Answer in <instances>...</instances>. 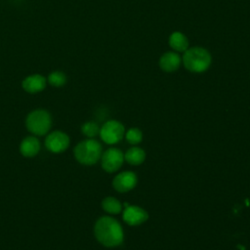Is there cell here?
I'll return each instance as SVG.
<instances>
[{
    "instance_id": "4fadbf2b",
    "label": "cell",
    "mask_w": 250,
    "mask_h": 250,
    "mask_svg": "<svg viewBox=\"0 0 250 250\" xmlns=\"http://www.w3.org/2000/svg\"><path fill=\"white\" fill-rule=\"evenodd\" d=\"M169 46L174 52L184 53L189 48V43L188 37L181 31H174L170 34L168 39Z\"/></svg>"
},
{
    "instance_id": "6da1fadb",
    "label": "cell",
    "mask_w": 250,
    "mask_h": 250,
    "mask_svg": "<svg viewBox=\"0 0 250 250\" xmlns=\"http://www.w3.org/2000/svg\"><path fill=\"white\" fill-rule=\"evenodd\" d=\"M97 240L105 247L119 246L124 239V232L117 220L109 216L101 217L94 226Z\"/></svg>"
},
{
    "instance_id": "52a82bcc",
    "label": "cell",
    "mask_w": 250,
    "mask_h": 250,
    "mask_svg": "<svg viewBox=\"0 0 250 250\" xmlns=\"http://www.w3.org/2000/svg\"><path fill=\"white\" fill-rule=\"evenodd\" d=\"M69 137L62 131H54L45 139L46 148L53 153L63 152L69 146Z\"/></svg>"
},
{
    "instance_id": "e0dca14e",
    "label": "cell",
    "mask_w": 250,
    "mask_h": 250,
    "mask_svg": "<svg viewBox=\"0 0 250 250\" xmlns=\"http://www.w3.org/2000/svg\"><path fill=\"white\" fill-rule=\"evenodd\" d=\"M125 138L130 145L136 146L143 140V133L139 128L132 127L125 133Z\"/></svg>"
},
{
    "instance_id": "8fae6325",
    "label": "cell",
    "mask_w": 250,
    "mask_h": 250,
    "mask_svg": "<svg viewBox=\"0 0 250 250\" xmlns=\"http://www.w3.org/2000/svg\"><path fill=\"white\" fill-rule=\"evenodd\" d=\"M47 80L41 74H33L25 77L21 83L23 90L30 94L41 92L46 87Z\"/></svg>"
},
{
    "instance_id": "7a4b0ae2",
    "label": "cell",
    "mask_w": 250,
    "mask_h": 250,
    "mask_svg": "<svg viewBox=\"0 0 250 250\" xmlns=\"http://www.w3.org/2000/svg\"><path fill=\"white\" fill-rule=\"evenodd\" d=\"M182 62L186 69L193 73L205 72L211 65L212 57L203 47H191L184 52Z\"/></svg>"
},
{
    "instance_id": "2e32d148",
    "label": "cell",
    "mask_w": 250,
    "mask_h": 250,
    "mask_svg": "<svg viewBox=\"0 0 250 250\" xmlns=\"http://www.w3.org/2000/svg\"><path fill=\"white\" fill-rule=\"evenodd\" d=\"M100 127L96 122L93 121H88L85 122L82 126H81V132L84 136L90 138V139H94L97 135L100 134Z\"/></svg>"
},
{
    "instance_id": "7c38bea8",
    "label": "cell",
    "mask_w": 250,
    "mask_h": 250,
    "mask_svg": "<svg viewBox=\"0 0 250 250\" xmlns=\"http://www.w3.org/2000/svg\"><path fill=\"white\" fill-rule=\"evenodd\" d=\"M40 150V142L35 136L25 137L20 145V152L24 157H33Z\"/></svg>"
},
{
    "instance_id": "5b68a950",
    "label": "cell",
    "mask_w": 250,
    "mask_h": 250,
    "mask_svg": "<svg viewBox=\"0 0 250 250\" xmlns=\"http://www.w3.org/2000/svg\"><path fill=\"white\" fill-rule=\"evenodd\" d=\"M99 135L105 144L114 145L123 139L125 128L123 124L117 120H108L102 126Z\"/></svg>"
},
{
    "instance_id": "30bf717a",
    "label": "cell",
    "mask_w": 250,
    "mask_h": 250,
    "mask_svg": "<svg viewBox=\"0 0 250 250\" xmlns=\"http://www.w3.org/2000/svg\"><path fill=\"white\" fill-rule=\"evenodd\" d=\"M182 63V57L174 51L164 53L158 62V65L164 72H174L179 69Z\"/></svg>"
},
{
    "instance_id": "ba28073f",
    "label": "cell",
    "mask_w": 250,
    "mask_h": 250,
    "mask_svg": "<svg viewBox=\"0 0 250 250\" xmlns=\"http://www.w3.org/2000/svg\"><path fill=\"white\" fill-rule=\"evenodd\" d=\"M138 183L137 175L132 171H124L116 175L112 180L113 188L121 193L132 190Z\"/></svg>"
},
{
    "instance_id": "277c9868",
    "label": "cell",
    "mask_w": 250,
    "mask_h": 250,
    "mask_svg": "<svg viewBox=\"0 0 250 250\" xmlns=\"http://www.w3.org/2000/svg\"><path fill=\"white\" fill-rule=\"evenodd\" d=\"M25 126L34 136L46 135L52 126V116L45 109H35L27 114Z\"/></svg>"
},
{
    "instance_id": "8992f818",
    "label": "cell",
    "mask_w": 250,
    "mask_h": 250,
    "mask_svg": "<svg viewBox=\"0 0 250 250\" xmlns=\"http://www.w3.org/2000/svg\"><path fill=\"white\" fill-rule=\"evenodd\" d=\"M124 153L116 147H110L104 151L101 156V163L102 167L105 172L113 173L121 166L124 162Z\"/></svg>"
},
{
    "instance_id": "9a60e30c",
    "label": "cell",
    "mask_w": 250,
    "mask_h": 250,
    "mask_svg": "<svg viewBox=\"0 0 250 250\" xmlns=\"http://www.w3.org/2000/svg\"><path fill=\"white\" fill-rule=\"evenodd\" d=\"M122 207V203L113 196H107L102 201V208L108 214H119Z\"/></svg>"
},
{
    "instance_id": "ac0fdd59",
    "label": "cell",
    "mask_w": 250,
    "mask_h": 250,
    "mask_svg": "<svg viewBox=\"0 0 250 250\" xmlns=\"http://www.w3.org/2000/svg\"><path fill=\"white\" fill-rule=\"evenodd\" d=\"M48 82L54 87L63 86L66 82V76L62 71H53L48 76Z\"/></svg>"
},
{
    "instance_id": "3957f363",
    "label": "cell",
    "mask_w": 250,
    "mask_h": 250,
    "mask_svg": "<svg viewBox=\"0 0 250 250\" xmlns=\"http://www.w3.org/2000/svg\"><path fill=\"white\" fill-rule=\"evenodd\" d=\"M102 145L95 139L88 138L77 144L73 149L75 159L83 165H94L102 156Z\"/></svg>"
},
{
    "instance_id": "9c48e42d",
    "label": "cell",
    "mask_w": 250,
    "mask_h": 250,
    "mask_svg": "<svg viewBox=\"0 0 250 250\" xmlns=\"http://www.w3.org/2000/svg\"><path fill=\"white\" fill-rule=\"evenodd\" d=\"M122 218L129 226H139L147 221L148 213L140 206L127 205L123 210Z\"/></svg>"
},
{
    "instance_id": "5bb4252c",
    "label": "cell",
    "mask_w": 250,
    "mask_h": 250,
    "mask_svg": "<svg viewBox=\"0 0 250 250\" xmlns=\"http://www.w3.org/2000/svg\"><path fill=\"white\" fill-rule=\"evenodd\" d=\"M124 159L131 165H141L146 159V152L139 146H132L124 153Z\"/></svg>"
}]
</instances>
